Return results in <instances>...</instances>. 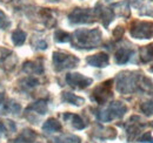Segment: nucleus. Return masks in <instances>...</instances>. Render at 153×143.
I'll return each instance as SVG.
<instances>
[{
    "label": "nucleus",
    "instance_id": "obj_1",
    "mask_svg": "<svg viewBox=\"0 0 153 143\" xmlns=\"http://www.w3.org/2000/svg\"><path fill=\"white\" fill-rule=\"evenodd\" d=\"M101 32L98 28L86 29L80 28L71 35V42L73 47L79 49H93L97 48L101 42Z\"/></svg>",
    "mask_w": 153,
    "mask_h": 143
},
{
    "label": "nucleus",
    "instance_id": "obj_2",
    "mask_svg": "<svg viewBox=\"0 0 153 143\" xmlns=\"http://www.w3.org/2000/svg\"><path fill=\"white\" fill-rule=\"evenodd\" d=\"M143 74L137 72L125 71L117 75L115 79V87L117 90L121 94H131L139 90V83Z\"/></svg>",
    "mask_w": 153,
    "mask_h": 143
},
{
    "label": "nucleus",
    "instance_id": "obj_3",
    "mask_svg": "<svg viewBox=\"0 0 153 143\" xmlns=\"http://www.w3.org/2000/svg\"><path fill=\"white\" fill-rule=\"evenodd\" d=\"M127 111V107L124 102L114 101L111 102L105 109H101L97 113V117L101 122H110L112 120L121 119Z\"/></svg>",
    "mask_w": 153,
    "mask_h": 143
},
{
    "label": "nucleus",
    "instance_id": "obj_4",
    "mask_svg": "<svg viewBox=\"0 0 153 143\" xmlns=\"http://www.w3.org/2000/svg\"><path fill=\"white\" fill-rule=\"evenodd\" d=\"M52 60H53L54 69L57 72L74 68L79 63V59L76 56L72 55V54L64 53V52H54Z\"/></svg>",
    "mask_w": 153,
    "mask_h": 143
},
{
    "label": "nucleus",
    "instance_id": "obj_5",
    "mask_svg": "<svg viewBox=\"0 0 153 143\" xmlns=\"http://www.w3.org/2000/svg\"><path fill=\"white\" fill-rule=\"evenodd\" d=\"M130 34L134 39H151L153 38V22L134 21L130 28Z\"/></svg>",
    "mask_w": 153,
    "mask_h": 143
},
{
    "label": "nucleus",
    "instance_id": "obj_6",
    "mask_svg": "<svg viewBox=\"0 0 153 143\" xmlns=\"http://www.w3.org/2000/svg\"><path fill=\"white\" fill-rule=\"evenodd\" d=\"M112 83H113L112 80H107L96 87L92 91V100H94L99 105H105L106 102H108L113 97Z\"/></svg>",
    "mask_w": 153,
    "mask_h": 143
},
{
    "label": "nucleus",
    "instance_id": "obj_7",
    "mask_svg": "<svg viewBox=\"0 0 153 143\" xmlns=\"http://www.w3.org/2000/svg\"><path fill=\"white\" fill-rule=\"evenodd\" d=\"M94 11L91 8H74L70 14L68 20L71 24L80 25V24H92L94 21Z\"/></svg>",
    "mask_w": 153,
    "mask_h": 143
},
{
    "label": "nucleus",
    "instance_id": "obj_8",
    "mask_svg": "<svg viewBox=\"0 0 153 143\" xmlns=\"http://www.w3.org/2000/svg\"><path fill=\"white\" fill-rule=\"evenodd\" d=\"M66 82L74 89H85L93 83V80L80 73H68L66 75Z\"/></svg>",
    "mask_w": 153,
    "mask_h": 143
},
{
    "label": "nucleus",
    "instance_id": "obj_9",
    "mask_svg": "<svg viewBox=\"0 0 153 143\" xmlns=\"http://www.w3.org/2000/svg\"><path fill=\"white\" fill-rule=\"evenodd\" d=\"M17 65V55L10 49L1 48L0 49V67L6 72H11L16 68Z\"/></svg>",
    "mask_w": 153,
    "mask_h": 143
},
{
    "label": "nucleus",
    "instance_id": "obj_10",
    "mask_svg": "<svg viewBox=\"0 0 153 143\" xmlns=\"http://www.w3.org/2000/svg\"><path fill=\"white\" fill-rule=\"evenodd\" d=\"M145 127L144 123H141L140 117L139 116H132L127 125H126V135H127V140L130 142H132L133 140L137 139V136L139 135L140 130Z\"/></svg>",
    "mask_w": 153,
    "mask_h": 143
},
{
    "label": "nucleus",
    "instance_id": "obj_11",
    "mask_svg": "<svg viewBox=\"0 0 153 143\" xmlns=\"http://www.w3.org/2000/svg\"><path fill=\"white\" fill-rule=\"evenodd\" d=\"M93 11H94V15L101 20L102 25L105 27H108V25L114 18V11L112 10V7H105L101 4H98Z\"/></svg>",
    "mask_w": 153,
    "mask_h": 143
},
{
    "label": "nucleus",
    "instance_id": "obj_12",
    "mask_svg": "<svg viewBox=\"0 0 153 143\" xmlns=\"http://www.w3.org/2000/svg\"><path fill=\"white\" fill-rule=\"evenodd\" d=\"M86 62L92 66V67H97V68H104L106 66H108L110 63V56L106 53H98L93 54L91 56H87Z\"/></svg>",
    "mask_w": 153,
    "mask_h": 143
},
{
    "label": "nucleus",
    "instance_id": "obj_13",
    "mask_svg": "<svg viewBox=\"0 0 153 143\" xmlns=\"http://www.w3.org/2000/svg\"><path fill=\"white\" fill-rule=\"evenodd\" d=\"M132 54H133V51L131 48L121 47L115 52V62L118 65H125L130 61Z\"/></svg>",
    "mask_w": 153,
    "mask_h": 143
},
{
    "label": "nucleus",
    "instance_id": "obj_14",
    "mask_svg": "<svg viewBox=\"0 0 153 143\" xmlns=\"http://www.w3.org/2000/svg\"><path fill=\"white\" fill-rule=\"evenodd\" d=\"M61 100L66 103H70V105H73L76 107H80L85 103V99L84 97H80L73 93H70V91H64L61 94Z\"/></svg>",
    "mask_w": 153,
    "mask_h": 143
},
{
    "label": "nucleus",
    "instance_id": "obj_15",
    "mask_svg": "<svg viewBox=\"0 0 153 143\" xmlns=\"http://www.w3.org/2000/svg\"><path fill=\"white\" fill-rule=\"evenodd\" d=\"M22 71L26 74H42L44 67L39 61H27L22 66Z\"/></svg>",
    "mask_w": 153,
    "mask_h": 143
},
{
    "label": "nucleus",
    "instance_id": "obj_16",
    "mask_svg": "<svg viewBox=\"0 0 153 143\" xmlns=\"http://www.w3.org/2000/svg\"><path fill=\"white\" fill-rule=\"evenodd\" d=\"M64 120L65 121H68L78 130H81V129H85L86 128V123L84 122V120L79 115H76V114L66 113V114H64Z\"/></svg>",
    "mask_w": 153,
    "mask_h": 143
},
{
    "label": "nucleus",
    "instance_id": "obj_17",
    "mask_svg": "<svg viewBox=\"0 0 153 143\" xmlns=\"http://www.w3.org/2000/svg\"><path fill=\"white\" fill-rule=\"evenodd\" d=\"M48 110V106H47V101L46 100H38L33 103H31L26 111H33V113H37L39 115H45Z\"/></svg>",
    "mask_w": 153,
    "mask_h": 143
},
{
    "label": "nucleus",
    "instance_id": "obj_18",
    "mask_svg": "<svg viewBox=\"0 0 153 143\" xmlns=\"http://www.w3.org/2000/svg\"><path fill=\"white\" fill-rule=\"evenodd\" d=\"M41 129L45 133H57V131H61L62 127H61V123L58 121L57 119H48L42 125Z\"/></svg>",
    "mask_w": 153,
    "mask_h": 143
},
{
    "label": "nucleus",
    "instance_id": "obj_19",
    "mask_svg": "<svg viewBox=\"0 0 153 143\" xmlns=\"http://www.w3.org/2000/svg\"><path fill=\"white\" fill-rule=\"evenodd\" d=\"M36 139H37V134L34 133V130L25 129L16 140V143H32L36 141Z\"/></svg>",
    "mask_w": 153,
    "mask_h": 143
},
{
    "label": "nucleus",
    "instance_id": "obj_20",
    "mask_svg": "<svg viewBox=\"0 0 153 143\" xmlns=\"http://www.w3.org/2000/svg\"><path fill=\"white\" fill-rule=\"evenodd\" d=\"M139 55H140L139 57H140L141 62H144V63L153 61V43L141 47L140 52H139Z\"/></svg>",
    "mask_w": 153,
    "mask_h": 143
},
{
    "label": "nucleus",
    "instance_id": "obj_21",
    "mask_svg": "<svg viewBox=\"0 0 153 143\" xmlns=\"http://www.w3.org/2000/svg\"><path fill=\"white\" fill-rule=\"evenodd\" d=\"M56 143H81V139L73 134H64L54 139Z\"/></svg>",
    "mask_w": 153,
    "mask_h": 143
},
{
    "label": "nucleus",
    "instance_id": "obj_22",
    "mask_svg": "<svg viewBox=\"0 0 153 143\" xmlns=\"http://www.w3.org/2000/svg\"><path fill=\"white\" fill-rule=\"evenodd\" d=\"M26 38H27L26 32H24L22 29H16V31L12 33V42H13L16 46H21V45H24V42L26 41Z\"/></svg>",
    "mask_w": 153,
    "mask_h": 143
},
{
    "label": "nucleus",
    "instance_id": "obj_23",
    "mask_svg": "<svg viewBox=\"0 0 153 143\" xmlns=\"http://www.w3.org/2000/svg\"><path fill=\"white\" fill-rule=\"evenodd\" d=\"M97 136L99 139H102V140H112V139H115L117 131H115L113 128H104L100 131H98V135Z\"/></svg>",
    "mask_w": 153,
    "mask_h": 143
},
{
    "label": "nucleus",
    "instance_id": "obj_24",
    "mask_svg": "<svg viewBox=\"0 0 153 143\" xmlns=\"http://www.w3.org/2000/svg\"><path fill=\"white\" fill-rule=\"evenodd\" d=\"M54 40L59 43H65V42H70L71 41V35L68 33H66L65 31L57 29L54 32Z\"/></svg>",
    "mask_w": 153,
    "mask_h": 143
},
{
    "label": "nucleus",
    "instance_id": "obj_25",
    "mask_svg": "<svg viewBox=\"0 0 153 143\" xmlns=\"http://www.w3.org/2000/svg\"><path fill=\"white\" fill-rule=\"evenodd\" d=\"M21 86L24 88H27V89H31V88H34L39 85V80L37 77H33V76H27L25 77L22 81H21Z\"/></svg>",
    "mask_w": 153,
    "mask_h": 143
},
{
    "label": "nucleus",
    "instance_id": "obj_26",
    "mask_svg": "<svg viewBox=\"0 0 153 143\" xmlns=\"http://www.w3.org/2000/svg\"><path fill=\"white\" fill-rule=\"evenodd\" d=\"M13 133L16 131V125L14 122H12L11 120H5V121H0V133Z\"/></svg>",
    "mask_w": 153,
    "mask_h": 143
},
{
    "label": "nucleus",
    "instance_id": "obj_27",
    "mask_svg": "<svg viewBox=\"0 0 153 143\" xmlns=\"http://www.w3.org/2000/svg\"><path fill=\"white\" fill-rule=\"evenodd\" d=\"M140 110L144 113L146 116L153 115V101H146L140 105Z\"/></svg>",
    "mask_w": 153,
    "mask_h": 143
},
{
    "label": "nucleus",
    "instance_id": "obj_28",
    "mask_svg": "<svg viewBox=\"0 0 153 143\" xmlns=\"http://www.w3.org/2000/svg\"><path fill=\"white\" fill-rule=\"evenodd\" d=\"M11 26V21L8 17L0 10V29H6Z\"/></svg>",
    "mask_w": 153,
    "mask_h": 143
},
{
    "label": "nucleus",
    "instance_id": "obj_29",
    "mask_svg": "<svg viewBox=\"0 0 153 143\" xmlns=\"http://www.w3.org/2000/svg\"><path fill=\"white\" fill-rule=\"evenodd\" d=\"M6 109H7L10 113H12V114H19L20 110H21V107H20L19 103H17V102H14V101H10V103H7Z\"/></svg>",
    "mask_w": 153,
    "mask_h": 143
},
{
    "label": "nucleus",
    "instance_id": "obj_30",
    "mask_svg": "<svg viewBox=\"0 0 153 143\" xmlns=\"http://www.w3.org/2000/svg\"><path fill=\"white\" fill-rule=\"evenodd\" d=\"M138 142L140 143H153V136L150 131H146L145 134H143L139 139H138Z\"/></svg>",
    "mask_w": 153,
    "mask_h": 143
},
{
    "label": "nucleus",
    "instance_id": "obj_31",
    "mask_svg": "<svg viewBox=\"0 0 153 143\" xmlns=\"http://www.w3.org/2000/svg\"><path fill=\"white\" fill-rule=\"evenodd\" d=\"M124 32H125L124 27L123 26H118V27H115L114 31H113V36H114L115 39H120L121 36L124 35Z\"/></svg>",
    "mask_w": 153,
    "mask_h": 143
},
{
    "label": "nucleus",
    "instance_id": "obj_32",
    "mask_svg": "<svg viewBox=\"0 0 153 143\" xmlns=\"http://www.w3.org/2000/svg\"><path fill=\"white\" fill-rule=\"evenodd\" d=\"M37 48L38 49H46L47 48V43L41 40V41H39L38 43H37Z\"/></svg>",
    "mask_w": 153,
    "mask_h": 143
},
{
    "label": "nucleus",
    "instance_id": "obj_33",
    "mask_svg": "<svg viewBox=\"0 0 153 143\" xmlns=\"http://www.w3.org/2000/svg\"><path fill=\"white\" fill-rule=\"evenodd\" d=\"M4 103V94L2 93H0V106Z\"/></svg>",
    "mask_w": 153,
    "mask_h": 143
},
{
    "label": "nucleus",
    "instance_id": "obj_34",
    "mask_svg": "<svg viewBox=\"0 0 153 143\" xmlns=\"http://www.w3.org/2000/svg\"><path fill=\"white\" fill-rule=\"evenodd\" d=\"M150 71H151V72H152V73H153V66H152V67H151V68H150Z\"/></svg>",
    "mask_w": 153,
    "mask_h": 143
},
{
    "label": "nucleus",
    "instance_id": "obj_35",
    "mask_svg": "<svg viewBox=\"0 0 153 143\" xmlns=\"http://www.w3.org/2000/svg\"><path fill=\"white\" fill-rule=\"evenodd\" d=\"M50 1H58V0H50Z\"/></svg>",
    "mask_w": 153,
    "mask_h": 143
},
{
    "label": "nucleus",
    "instance_id": "obj_36",
    "mask_svg": "<svg viewBox=\"0 0 153 143\" xmlns=\"http://www.w3.org/2000/svg\"><path fill=\"white\" fill-rule=\"evenodd\" d=\"M152 125H153V122H152Z\"/></svg>",
    "mask_w": 153,
    "mask_h": 143
}]
</instances>
